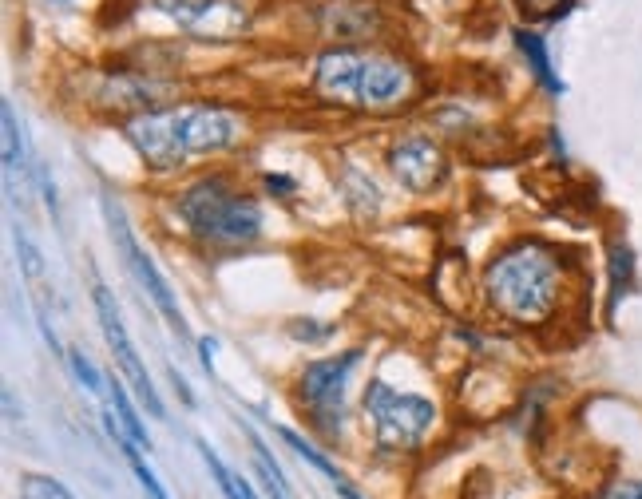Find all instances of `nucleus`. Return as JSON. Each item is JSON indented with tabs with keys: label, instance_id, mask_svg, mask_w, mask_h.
<instances>
[{
	"label": "nucleus",
	"instance_id": "nucleus-1",
	"mask_svg": "<svg viewBox=\"0 0 642 499\" xmlns=\"http://www.w3.org/2000/svg\"><path fill=\"white\" fill-rule=\"evenodd\" d=\"M123 139L147 171H179L199 155H222L246 139V123L218 103H175L139 111L123 123Z\"/></svg>",
	"mask_w": 642,
	"mask_h": 499
},
{
	"label": "nucleus",
	"instance_id": "nucleus-2",
	"mask_svg": "<svg viewBox=\"0 0 642 499\" xmlns=\"http://www.w3.org/2000/svg\"><path fill=\"white\" fill-rule=\"evenodd\" d=\"M314 96L341 111L389 115L417 96V72L385 52L365 48H329L314 60Z\"/></svg>",
	"mask_w": 642,
	"mask_h": 499
},
{
	"label": "nucleus",
	"instance_id": "nucleus-3",
	"mask_svg": "<svg viewBox=\"0 0 642 499\" xmlns=\"http://www.w3.org/2000/svg\"><path fill=\"white\" fill-rule=\"evenodd\" d=\"M484 294L492 309L512 325H543L563 294V266L551 246L516 242L492 258L484 274Z\"/></svg>",
	"mask_w": 642,
	"mask_h": 499
},
{
	"label": "nucleus",
	"instance_id": "nucleus-4",
	"mask_svg": "<svg viewBox=\"0 0 642 499\" xmlns=\"http://www.w3.org/2000/svg\"><path fill=\"white\" fill-rule=\"evenodd\" d=\"M183 226L207 246H246L262 234V206L258 199L234 191L226 179H199L175 202Z\"/></svg>",
	"mask_w": 642,
	"mask_h": 499
},
{
	"label": "nucleus",
	"instance_id": "nucleus-5",
	"mask_svg": "<svg viewBox=\"0 0 642 499\" xmlns=\"http://www.w3.org/2000/svg\"><path fill=\"white\" fill-rule=\"evenodd\" d=\"M365 412L373 424V440L381 452H413L425 444V436L436 424V408L432 400L413 397V393H397L385 381H373L365 389Z\"/></svg>",
	"mask_w": 642,
	"mask_h": 499
},
{
	"label": "nucleus",
	"instance_id": "nucleus-6",
	"mask_svg": "<svg viewBox=\"0 0 642 499\" xmlns=\"http://www.w3.org/2000/svg\"><path fill=\"white\" fill-rule=\"evenodd\" d=\"M361 361V349H345L337 357H325V361H310L306 373H302V404L310 408V420L318 424L325 436H337L341 432V420H345V389H349V377Z\"/></svg>",
	"mask_w": 642,
	"mask_h": 499
},
{
	"label": "nucleus",
	"instance_id": "nucleus-7",
	"mask_svg": "<svg viewBox=\"0 0 642 499\" xmlns=\"http://www.w3.org/2000/svg\"><path fill=\"white\" fill-rule=\"evenodd\" d=\"M104 218H107V230H111V242H115V250L123 254V266L131 270V278L139 282V290L155 301V309L167 317V325H175L179 333H187V321H183L179 301H175V294H171L167 278L159 274V266L151 262V254L139 246V238H135L131 222H127V214H123V206L104 199Z\"/></svg>",
	"mask_w": 642,
	"mask_h": 499
},
{
	"label": "nucleus",
	"instance_id": "nucleus-8",
	"mask_svg": "<svg viewBox=\"0 0 642 499\" xmlns=\"http://www.w3.org/2000/svg\"><path fill=\"white\" fill-rule=\"evenodd\" d=\"M92 301H96V317H100V329H104V341L107 349H111V357H115V365H119L123 377L135 385V393L151 408V416H163V400H159L151 377H147V369H143V361H139V353H135V345H131V337H127V325H123V317H119V305L111 298V290H107V286H96V290H92Z\"/></svg>",
	"mask_w": 642,
	"mask_h": 499
},
{
	"label": "nucleus",
	"instance_id": "nucleus-9",
	"mask_svg": "<svg viewBox=\"0 0 642 499\" xmlns=\"http://www.w3.org/2000/svg\"><path fill=\"white\" fill-rule=\"evenodd\" d=\"M389 171H393V179L405 191L432 195L444 183V175H448V159H444V151L428 135H401L389 147Z\"/></svg>",
	"mask_w": 642,
	"mask_h": 499
},
{
	"label": "nucleus",
	"instance_id": "nucleus-10",
	"mask_svg": "<svg viewBox=\"0 0 642 499\" xmlns=\"http://www.w3.org/2000/svg\"><path fill=\"white\" fill-rule=\"evenodd\" d=\"M159 12H167L183 32L207 36V40H230L246 28L242 0H155Z\"/></svg>",
	"mask_w": 642,
	"mask_h": 499
},
{
	"label": "nucleus",
	"instance_id": "nucleus-11",
	"mask_svg": "<svg viewBox=\"0 0 642 499\" xmlns=\"http://www.w3.org/2000/svg\"><path fill=\"white\" fill-rule=\"evenodd\" d=\"M516 44H520V52L528 56V68H532V76L547 88V92H563V84H559V76L551 72V56H547V44H543V36L532 32V28H520L516 32Z\"/></svg>",
	"mask_w": 642,
	"mask_h": 499
},
{
	"label": "nucleus",
	"instance_id": "nucleus-12",
	"mask_svg": "<svg viewBox=\"0 0 642 499\" xmlns=\"http://www.w3.org/2000/svg\"><path fill=\"white\" fill-rule=\"evenodd\" d=\"M104 397H107V408H111V416L119 420V428L147 452L151 448V436H147V428H143V420H139V412H135V404L127 400V393H123V385L119 381H107V389H104Z\"/></svg>",
	"mask_w": 642,
	"mask_h": 499
},
{
	"label": "nucleus",
	"instance_id": "nucleus-13",
	"mask_svg": "<svg viewBox=\"0 0 642 499\" xmlns=\"http://www.w3.org/2000/svg\"><path fill=\"white\" fill-rule=\"evenodd\" d=\"M199 456H203V464L211 468V476L218 480V488H222V496H226V499H258V496H254V488H250L242 476H234V472H230V468H226V464L214 456L207 440H199Z\"/></svg>",
	"mask_w": 642,
	"mask_h": 499
},
{
	"label": "nucleus",
	"instance_id": "nucleus-14",
	"mask_svg": "<svg viewBox=\"0 0 642 499\" xmlns=\"http://www.w3.org/2000/svg\"><path fill=\"white\" fill-rule=\"evenodd\" d=\"M0 123H4V167L8 175L24 171V135H20V119L12 111V103H0Z\"/></svg>",
	"mask_w": 642,
	"mask_h": 499
},
{
	"label": "nucleus",
	"instance_id": "nucleus-15",
	"mask_svg": "<svg viewBox=\"0 0 642 499\" xmlns=\"http://www.w3.org/2000/svg\"><path fill=\"white\" fill-rule=\"evenodd\" d=\"M282 440H286V444H290V448H294V452H298L302 460H310V464L318 468L321 476H329V484H333V488H337V484L345 480V476H341V472H337V468H333V464H329V460L321 456L318 448H314V444H306V440H302L298 432H290V428H282Z\"/></svg>",
	"mask_w": 642,
	"mask_h": 499
},
{
	"label": "nucleus",
	"instance_id": "nucleus-16",
	"mask_svg": "<svg viewBox=\"0 0 642 499\" xmlns=\"http://www.w3.org/2000/svg\"><path fill=\"white\" fill-rule=\"evenodd\" d=\"M20 499H76L60 480L48 476H24L20 480Z\"/></svg>",
	"mask_w": 642,
	"mask_h": 499
},
{
	"label": "nucleus",
	"instance_id": "nucleus-17",
	"mask_svg": "<svg viewBox=\"0 0 642 499\" xmlns=\"http://www.w3.org/2000/svg\"><path fill=\"white\" fill-rule=\"evenodd\" d=\"M68 365H72V373L84 381V389H88L92 397H104L107 381L100 377V369L92 365V357H88V353H80V349H76V353H68Z\"/></svg>",
	"mask_w": 642,
	"mask_h": 499
},
{
	"label": "nucleus",
	"instance_id": "nucleus-18",
	"mask_svg": "<svg viewBox=\"0 0 642 499\" xmlns=\"http://www.w3.org/2000/svg\"><path fill=\"white\" fill-rule=\"evenodd\" d=\"M16 250H20V266H24V274L36 282V278L44 274V262H40V250H36V242L28 238V230H24V226H16Z\"/></svg>",
	"mask_w": 642,
	"mask_h": 499
},
{
	"label": "nucleus",
	"instance_id": "nucleus-19",
	"mask_svg": "<svg viewBox=\"0 0 642 499\" xmlns=\"http://www.w3.org/2000/svg\"><path fill=\"white\" fill-rule=\"evenodd\" d=\"M567 4H571V0H520L524 16H532V20H551V16H559Z\"/></svg>",
	"mask_w": 642,
	"mask_h": 499
},
{
	"label": "nucleus",
	"instance_id": "nucleus-20",
	"mask_svg": "<svg viewBox=\"0 0 642 499\" xmlns=\"http://www.w3.org/2000/svg\"><path fill=\"white\" fill-rule=\"evenodd\" d=\"M599 499H642V480H619V484H611Z\"/></svg>",
	"mask_w": 642,
	"mask_h": 499
},
{
	"label": "nucleus",
	"instance_id": "nucleus-21",
	"mask_svg": "<svg viewBox=\"0 0 642 499\" xmlns=\"http://www.w3.org/2000/svg\"><path fill=\"white\" fill-rule=\"evenodd\" d=\"M266 187H270V191H294V183L282 179V175H266Z\"/></svg>",
	"mask_w": 642,
	"mask_h": 499
},
{
	"label": "nucleus",
	"instance_id": "nucleus-22",
	"mask_svg": "<svg viewBox=\"0 0 642 499\" xmlns=\"http://www.w3.org/2000/svg\"><path fill=\"white\" fill-rule=\"evenodd\" d=\"M337 492H341V499H361V496H357V492H353V488H349V484H345V480L337 484Z\"/></svg>",
	"mask_w": 642,
	"mask_h": 499
},
{
	"label": "nucleus",
	"instance_id": "nucleus-23",
	"mask_svg": "<svg viewBox=\"0 0 642 499\" xmlns=\"http://www.w3.org/2000/svg\"><path fill=\"white\" fill-rule=\"evenodd\" d=\"M56 4H68V0H56Z\"/></svg>",
	"mask_w": 642,
	"mask_h": 499
}]
</instances>
